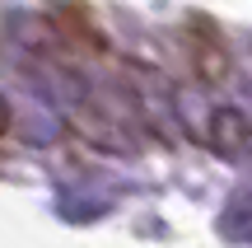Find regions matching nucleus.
<instances>
[{"label": "nucleus", "instance_id": "1", "mask_svg": "<svg viewBox=\"0 0 252 248\" xmlns=\"http://www.w3.org/2000/svg\"><path fill=\"white\" fill-rule=\"evenodd\" d=\"M9 127V108H5V99H0V131Z\"/></svg>", "mask_w": 252, "mask_h": 248}]
</instances>
